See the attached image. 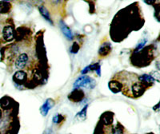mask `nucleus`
<instances>
[{"mask_svg": "<svg viewBox=\"0 0 160 134\" xmlns=\"http://www.w3.org/2000/svg\"><path fill=\"white\" fill-rule=\"evenodd\" d=\"M96 82L95 80L93 79L92 78L89 76H81L78 78L74 83V88L75 89H81V88H84V89H92L95 88Z\"/></svg>", "mask_w": 160, "mask_h": 134, "instance_id": "f257e3e1", "label": "nucleus"}, {"mask_svg": "<svg viewBox=\"0 0 160 134\" xmlns=\"http://www.w3.org/2000/svg\"><path fill=\"white\" fill-rule=\"evenodd\" d=\"M29 57L26 53H22L17 58L16 62H15V68L18 70L23 69L27 65H28Z\"/></svg>", "mask_w": 160, "mask_h": 134, "instance_id": "f03ea898", "label": "nucleus"}, {"mask_svg": "<svg viewBox=\"0 0 160 134\" xmlns=\"http://www.w3.org/2000/svg\"><path fill=\"white\" fill-rule=\"evenodd\" d=\"M84 93L82 89H75L68 96L69 99L71 101L74 102H81L84 98Z\"/></svg>", "mask_w": 160, "mask_h": 134, "instance_id": "7ed1b4c3", "label": "nucleus"}, {"mask_svg": "<svg viewBox=\"0 0 160 134\" xmlns=\"http://www.w3.org/2000/svg\"><path fill=\"white\" fill-rule=\"evenodd\" d=\"M2 38L6 42H10L14 38V29L12 26H5L2 30Z\"/></svg>", "mask_w": 160, "mask_h": 134, "instance_id": "20e7f679", "label": "nucleus"}, {"mask_svg": "<svg viewBox=\"0 0 160 134\" xmlns=\"http://www.w3.org/2000/svg\"><path fill=\"white\" fill-rule=\"evenodd\" d=\"M54 105H55V101L54 100L51 99V98L47 100L43 103V105L41 106V108H40V112H41L42 116H47L49 111L51 110V108L54 106Z\"/></svg>", "mask_w": 160, "mask_h": 134, "instance_id": "39448f33", "label": "nucleus"}, {"mask_svg": "<svg viewBox=\"0 0 160 134\" xmlns=\"http://www.w3.org/2000/svg\"><path fill=\"white\" fill-rule=\"evenodd\" d=\"M13 79H14L15 82H16V83L22 84L28 79V74H27V73L25 71L18 70L14 74Z\"/></svg>", "mask_w": 160, "mask_h": 134, "instance_id": "423d86ee", "label": "nucleus"}, {"mask_svg": "<svg viewBox=\"0 0 160 134\" xmlns=\"http://www.w3.org/2000/svg\"><path fill=\"white\" fill-rule=\"evenodd\" d=\"M60 29L62 31V33L63 34L64 36L68 38V40H72L73 39V33L70 27L68 26L63 21H60L59 22Z\"/></svg>", "mask_w": 160, "mask_h": 134, "instance_id": "0eeeda50", "label": "nucleus"}, {"mask_svg": "<svg viewBox=\"0 0 160 134\" xmlns=\"http://www.w3.org/2000/svg\"><path fill=\"white\" fill-rule=\"evenodd\" d=\"M111 43L109 42H104L103 44L100 45L99 49H98V55L101 57H106L109 55L110 53L111 52Z\"/></svg>", "mask_w": 160, "mask_h": 134, "instance_id": "6e6552de", "label": "nucleus"}, {"mask_svg": "<svg viewBox=\"0 0 160 134\" xmlns=\"http://www.w3.org/2000/svg\"><path fill=\"white\" fill-rule=\"evenodd\" d=\"M108 86L113 93H118L122 90V83L121 82L117 81V80H112L109 82Z\"/></svg>", "mask_w": 160, "mask_h": 134, "instance_id": "1a4fd4ad", "label": "nucleus"}, {"mask_svg": "<svg viewBox=\"0 0 160 134\" xmlns=\"http://www.w3.org/2000/svg\"><path fill=\"white\" fill-rule=\"evenodd\" d=\"M138 79L140 82H142V83L144 85H146V86L148 85H153L154 82H155V80H154V78H153L150 74H142L141 75V76L138 77Z\"/></svg>", "mask_w": 160, "mask_h": 134, "instance_id": "9d476101", "label": "nucleus"}, {"mask_svg": "<svg viewBox=\"0 0 160 134\" xmlns=\"http://www.w3.org/2000/svg\"><path fill=\"white\" fill-rule=\"evenodd\" d=\"M38 11H39L40 15L45 18L46 21H48V22H50L51 25H53L52 19H51V15H50V13L49 11H48V10L44 6H40L39 7H38Z\"/></svg>", "mask_w": 160, "mask_h": 134, "instance_id": "9b49d317", "label": "nucleus"}, {"mask_svg": "<svg viewBox=\"0 0 160 134\" xmlns=\"http://www.w3.org/2000/svg\"><path fill=\"white\" fill-rule=\"evenodd\" d=\"M88 105H85L83 107V109L80 111L79 112H78L75 117V119H77L79 122H82V121H85L87 119V113H88Z\"/></svg>", "mask_w": 160, "mask_h": 134, "instance_id": "f8f14e48", "label": "nucleus"}, {"mask_svg": "<svg viewBox=\"0 0 160 134\" xmlns=\"http://www.w3.org/2000/svg\"><path fill=\"white\" fill-rule=\"evenodd\" d=\"M9 4L8 2H0V13L1 14H3V13L8 12L9 11Z\"/></svg>", "mask_w": 160, "mask_h": 134, "instance_id": "ddd939ff", "label": "nucleus"}, {"mask_svg": "<svg viewBox=\"0 0 160 134\" xmlns=\"http://www.w3.org/2000/svg\"><path fill=\"white\" fill-rule=\"evenodd\" d=\"M90 67H91V71H94L100 76L101 75V72H100V65L98 63H95L92 64V65H90Z\"/></svg>", "mask_w": 160, "mask_h": 134, "instance_id": "4468645a", "label": "nucleus"}, {"mask_svg": "<svg viewBox=\"0 0 160 134\" xmlns=\"http://www.w3.org/2000/svg\"><path fill=\"white\" fill-rule=\"evenodd\" d=\"M64 120V117L61 114H56L54 117H53V122L55 124H58L61 122H62Z\"/></svg>", "mask_w": 160, "mask_h": 134, "instance_id": "2eb2a0df", "label": "nucleus"}, {"mask_svg": "<svg viewBox=\"0 0 160 134\" xmlns=\"http://www.w3.org/2000/svg\"><path fill=\"white\" fill-rule=\"evenodd\" d=\"M146 43H147V40L146 39H142V41H140V42L137 44L136 49H135V52L136 53V52H138V50H142V48L144 47V45H145Z\"/></svg>", "mask_w": 160, "mask_h": 134, "instance_id": "dca6fc26", "label": "nucleus"}, {"mask_svg": "<svg viewBox=\"0 0 160 134\" xmlns=\"http://www.w3.org/2000/svg\"><path fill=\"white\" fill-rule=\"evenodd\" d=\"M155 1H156V0H143V2H146L147 4H148V5H153V4L155 2Z\"/></svg>", "mask_w": 160, "mask_h": 134, "instance_id": "f3484780", "label": "nucleus"}, {"mask_svg": "<svg viewBox=\"0 0 160 134\" xmlns=\"http://www.w3.org/2000/svg\"><path fill=\"white\" fill-rule=\"evenodd\" d=\"M51 1H52L54 3H58V2H59L61 0H51Z\"/></svg>", "mask_w": 160, "mask_h": 134, "instance_id": "a211bd4d", "label": "nucleus"}, {"mask_svg": "<svg viewBox=\"0 0 160 134\" xmlns=\"http://www.w3.org/2000/svg\"><path fill=\"white\" fill-rule=\"evenodd\" d=\"M2 2H11V1H13V0H2Z\"/></svg>", "mask_w": 160, "mask_h": 134, "instance_id": "6ab92c4d", "label": "nucleus"}, {"mask_svg": "<svg viewBox=\"0 0 160 134\" xmlns=\"http://www.w3.org/2000/svg\"><path fill=\"white\" fill-rule=\"evenodd\" d=\"M1 116H2V112H1V110H0V117H1Z\"/></svg>", "mask_w": 160, "mask_h": 134, "instance_id": "aec40b11", "label": "nucleus"}, {"mask_svg": "<svg viewBox=\"0 0 160 134\" xmlns=\"http://www.w3.org/2000/svg\"><path fill=\"white\" fill-rule=\"evenodd\" d=\"M148 134H154V133H148Z\"/></svg>", "mask_w": 160, "mask_h": 134, "instance_id": "412c9836", "label": "nucleus"}, {"mask_svg": "<svg viewBox=\"0 0 160 134\" xmlns=\"http://www.w3.org/2000/svg\"><path fill=\"white\" fill-rule=\"evenodd\" d=\"M46 134H50V133H46Z\"/></svg>", "mask_w": 160, "mask_h": 134, "instance_id": "4be33fe9", "label": "nucleus"}]
</instances>
